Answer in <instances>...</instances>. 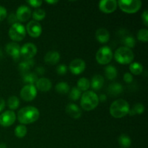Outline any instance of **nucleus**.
<instances>
[{"mask_svg":"<svg viewBox=\"0 0 148 148\" xmlns=\"http://www.w3.org/2000/svg\"><path fill=\"white\" fill-rule=\"evenodd\" d=\"M17 119L21 124H30L37 121L40 116L38 109L34 106H28L22 108L17 113Z\"/></svg>","mask_w":148,"mask_h":148,"instance_id":"f257e3e1","label":"nucleus"},{"mask_svg":"<svg viewBox=\"0 0 148 148\" xmlns=\"http://www.w3.org/2000/svg\"><path fill=\"white\" fill-rule=\"evenodd\" d=\"M130 106L129 103L124 99H117L110 106V114L114 118L121 119L129 114Z\"/></svg>","mask_w":148,"mask_h":148,"instance_id":"f03ea898","label":"nucleus"},{"mask_svg":"<svg viewBox=\"0 0 148 148\" xmlns=\"http://www.w3.org/2000/svg\"><path fill=\"white\" fill-rule=\"evenodd\" d=\"M99 103L98 95L95 92L88 90L84 92L80 97V106L85 111H90L95 109Z\"/></svg>","mask_w":148,"mask_h":148,"instance_id":"7ed1b4c3","label":"nucleus"},{"mask_svg":"<svg viewBox=\"0 0 148 148\" xmlns=\"http://www.w3.org/2000/svg\"><path fill=\"white\" fill-rule=\"evenodd\" d=\"M134 53L132 49L125 46L118 48L114 52V59L121 64H130L134 60Z\"/></svg>","mask_w":148,"mask_h":148,"instance_id":"20e7f679","label":"nucleus"},{"mask_svg":"<svg viewBox=\"0 0 148 148\" xmlns=\"http://www.w3.org/2000/svg\"><path fill=\"white\" fill-rule=\"evenodd\" d=\"M121 11L127 14H134L137 12L142 7L140 0H120L117 1Z\"/></svg>","mask_w":148,"mask_h":148,"instance_id":"39448f33","label":"nucleus"},{"mask_svg":"<svg viewBox=\"0 0 148 148\" xmlns=\"http://www.w3.org/2000/svg\"><path fill=\"white\" fill-rule=\"evenodd\" d=\"M10 38L14 42H19L23 40L25 38L26 30L25 26L20 23H14L12 25L8 32Z\"/></svg>","mask_w":148,"mask_h":148,"instance_id":"423d86ee","label":"nucleus"},{"mask_svg":"<svg viewBox=\"0 0 148 148\" xmlns=\"http://www.w3.org/2000/svg\"><path fill=\"white\" fill-rule=\"evenodd\" d=\"M112 50L108 46H103L100 48L95 54V59L99 64L106 65L109 64L113 59Z\"/></svg>","mask_w":148,"mask_h":148,"instance_id":"0eeeda50","label":"nucleus"},{"mask_svg":"<svg viewBox=\"0 0 148 148\" xmlns=\"http://www.w3.org/2000/svg\"><path fill=\"white\" fill-rule=\"evenodd\" d=\"M20 97L25 101L30 102L37 95V89L34 85H26L20 90Z\"/></svg>","mask_w":148,"mask_h":148,"instance_id":"6e6552de","label":"nucleus"},{"mask_svg":"<svg viewBox=\"0 0 148 148\" xmlns=\"http://www.w3.org/2000/svg\"><path fill=\"white\" fill-rule=\"evenodd\" d=\"M37 53V47L34 43H25L20 47V56L25 59H33Z\"/></svg>","mask_w":148,"mask_h":148,"instance_id":"1a4fd4ad","label":"nucleus"},{"mask_svg":"<svg viewBox=\"0 0 148 148\" xmlns=\"http://www.w3.org/2000/svg\"><path fill=\"white\" fill-rule=\"evenodd\" d=\"M15 120V113L11 110H7L0 115V125L4 127H8L12 125Z\"/></svg>","mask_w":148,"mask_h":148,"instance_id":"9d476101","label":"nucleus"},{"mask_svg":"<svg viewBox=\"0 0 148 148\" xmlns=\"http://www.w3.org/2000/svg\"><path fill=\"white\" fill-rule=\"evenodd\" d=\"M25 30L27 34L32 38L39 37L42 33L41 25L40 23H38V22L34 21V20H32L27 23Z\"/></svg>","mask_w":148,"mask_h":148,"instance_id":"9b49d317","label":"nucleus"},{"mask_svg":"<svg viewBox=\"0 0 148 148\" xmlns=\"http://www.w3.org/2000/svg\"><path fill=\"white\" fill-rule=\"evenodd\" d=\"M86 68V64L85 61L81 59H75L70 62L69 69L73 75H80L85 71Z\"/></svg>","mask_w":148,"mask_h":148,"instance_id":"f8f14e48","label":"nucleus"},{"mask_svg":"<svg viewBox=\"0 0 148 148\" xmlns=\"http://www.w3.org/2000/svg\"><path fill=\"white\" fill-rule=\"evenodd\" d=\"M117 6H118V4L116 0H102L100 1L98 4L99 10L106 14L114 12L116 10Z\"/></svg>","mask_w":148,"mask_h":148,"instance_id":"ddd939ff","label":"nucleus"},{"mask_svg":"<svg viewBox=\"0 0 148 148\" xmlns=\"http://www.w3.org/2000/svg\"><path fill=\"white\" fill-rule=\"evenodd\" d=\"M15 14L19 22L24 23L30 19V16L32 15V12L27 6L21 5L17 8Z\"/></svg>","mask_w":148,"mask_h":148,"instance_id":"4468645a","label":"nucleus"},{"mask_svg":"<svg viewBox=\"0 0 148 148\" xmlns=\"http://www.w3.org/2000/svg\"><path fill=\"white\" fill-rule=\"evenodd\" d=\"M5 51L8 55L12 57L14 61H17L20 57V46L15 42L7 43L5 47Z\"/></svg>","mask_w":148,"mask_h":148,"instance_id":"2eb2a0df","label":"nucleus"},{"mask_svg":"<svg viewBox=\"0 0 148 148\" xmlns=\"http://www.w3.org/2000/svg\"><path fill=\"white\" fill-rule=\"evenodd\" d=\"M52 83L48 78L41 77L37 79L36 82V88L41 92H48L51 89Z\"/></svg>","mask_w":148,"mask_h":148,"instance_id":"dca6fc26","label":"nucleus"},{"mask_svg":"<svg viewBox=\"0 0 148 148\" xmlns=\"http://www.w3.org/2000/svg\"><path fill=\"white\" fill-rule=\"evenodd\" d=\"M60 60V53L56 51H50L44 56V62L49 65H55Z\"/></svg>","mask_w":148,"mask_h":148,"instance_id":"f3484780","label":"nucleus"},{"mask_svg":"<svg viewBox=\"0 0 148 148\" xmlns=\"http://www.w3.org/2000/svg\"><path fill=\"white\" fill-rule=\"evenodd\" d=\"M66 113L73 119H79L82 116V111L78 106L74 103H69L66 106Z\"/></svg>","mask_w":148,"mask_h":148,"instance_id":"a211bd4d","label":"nucleus"},{"mask_svg":"<svg viewBox=\"0 0 148 148\" xmlns=\"http://www.w3.org/2000/svg\"><path fill=\"white\" fill-rule=\"evenodd\" d=\"M95 38L101 43H107L110 39L109 32L104 27L98 28L95 32Z\"/></svg>","mask_w":148,"mask_h":148,"instance_id":"6ab92c4d","label":"nucleus"},{"mask_svg":"<svg viewBox=\"0 0 148 148\" xmlns=\"http://www.w3.org/2000/svg\"><path fill=\"white\" fill-rule=\"evenodd\" d=\"M104 85V78L101 75H95L92 77L90 82V86L94 90H99Z\"/></svg>","mask_w":148,"mask_h":148,"instance_id":"aec40b11","label":"nucleus"},{"mask_svg":"<svg viewBox=\"0 0 148 148\" xmlns=\"http://www.w3.org/2000/svg\"><path fill=\"white\" fill-rule=\"evenodd\" d=\"M35 65V61L33 59H25L24 61L20 62L18 65L19 70L23 74L29 72L31 68Z\"/></svg>","mask_w":148,"mask_h":148,"instance_id":"412c9836","label":"nucleus"},{"mask_svg":"<svg viewBox=\"0 0 148 148\" xmlns=\"http://www.w3.org/2000/svg\"><path fill=\"white\" fill-rule=\"evenodd\" d=\"M123 90H124V88H123L122 85L117 82L111 84L108 88V93L111 96H118L119 95L122 93Z\"/></svg>","mask_w":148,"mask_h":148,"instance_id":"4be33fe9","label":"nucleus"},{"mask_svg":"<svg viewBox=\"0 0 148 148\" xmlns=\"http://www.w3.org/2000/svg\"><path fill=\"white\" fill-rule=\"evenodd\" d=\"M38 79V75L35 72H29L27 73L23 74V82L27 84V85H34V84H36Z\"/></svg>","mask_w":148,"mask_h":148,"instance_id":"5701e85b","label":"nucleus"},{"mask_svg":"<svg viewBox=\"0 0 148 148\" xmlns=\"http://www.w3.org/2000/svg\"><path fill=\"white\" fill-rule=\"evenodd\" d=\"M77 88L82 92H86L90 88V82L88 79L85 77H82L78 79L77 82Z\"/></svg>","mask_w":148,"mask_h":148,"instance_id":"b1692460","label":"nucleus"},{"mask_svg":"<svg viewBox=\"0 0 148 148\" xmlns=\"http://www.w3.org/2000/svg\"><path fill=\"white\" fill-rule=\"evenodd\" d=\"M118 75V72L115 66L112 65H108L105 69V75L107 79L113 80L115 79Z\"/></svg>","mask_w":148,"mask_h":148,"instance_id":"393cba45","label":"nucleus"},{"mask_svg":"<svg viewBox=\"0 0 148 148\" xmlns=\"http://www.w3.org/2000/svg\"><path fill=\"white\" fill-rule=\"evenodd\" d=\"M55 90L59 94L65 95V94L69 93V90H70V88H69V85L66 82H60L56 84V87H55Z\"/></svg>","mask_w":148,"mask_h":148,"instance_id":"a878e982","label":"nucleus"},{"mask_svg":"<svg viewBox=\"0 0 148 148\" xmlns=\"http://www.w3.org/2000/svg\"><path fill=\"white\" fill-rule=\"evenodd\" d=\"M130 70L131 74L134 75H140L143 72V66L140 62H132L130 64Z\"/></svg>","mask_w":148,"mask_h":148,"instance_id":"bb28decb","label":"nucleus"},{"mask_svg":"<svg viewBox=\"0 0 148 148\" xmlns=\"http://www.w3.org/2000/svg\"><path fill=\"white\" fill-rule=\"evenodd\" d=\"M118 142L122 148L130 147L132 144L131 138L125 134H122L119 136L118 139Z\"/></svg>","mask_w":148,"mask_h":148,"instance_id":"cd10ccee","label":"nucleus"},{"mask_svg":"<svg viewBox=\"0 0 148 148\" xmlns=\"http://www.w3.org/2000/svg\"><path fill=\"white\" fill-rule=\"evenodd\" d=\"M27 127L23 124L17 126L14 129V135L18 138H23L27 134Z\"/></svg>","mask_w":148,"mask_h":148,"instance_id":"c85d7f7f","label":"nucleus"},{"mask_svg":"<svg viewBox=\"0 0 148 148\" xmlns=\"http://www.w3.org/2000/svg\"><path fill=\"white\" fill-rule=\"evenodd\" d=\"M7 106L10 109H11V111L17 109L20 106V100L17 96H14V95L10 97L7 101Z\"/></svg>","mask_w":148,"mask_h":148,"instance_id":"c756f323","label":"nucleus"},{"mask_svg":"<svg viewBox=\"0 0 148 148\" xmlns=\"http://www.w3.org/2000/svg\"><path fill=\"white\" fill-rule=\"evenodd\" d=\"M145 111V106L142 103H137L132 107V109L130 110L129 114L130 116H134L136 114H142Z\"/></svg>","mask_w":148,"mask_h":148,"instance_id":"7c9ffc66","label":"nucleus"},{"mask_svg":"<svg viewBox=\"0 0 148 148\" xmlns=\"http://www.w3.org/2000/svg\"><path fill=\"white\" fill-rule=\"evenodd\" d=\"M123 44L124 45V46L127 48H129V49H132V48L134 47L136 43L135 38H134L133 36H124V38L122 40Z\"/></svg>","mask_w":148,"mask_h":148,"instance_id":"2f4dec72","label":"nucleus"},{"mask_svg":"<svg viewBox=\"0 0 148 148\" xmlns=\"http://www.w3.org/2000/svg\"><path fill=\"white\" fill-rule=\"evenodd\" d=\"M82 92L77 87H73L69 92V97L72 101H76L80 98Z\"/></svg>","mask_w":148,"mask_h":148,"instance_id":"473e14b6","label":"nucleus"},{"mask_svg":"<svg viewBox=\"0 0 148 148\" xmlns=\"http://www.w3.org/2000/svg\"><path fill=\"white\" fill-rule=\"evenodd\" d=\"M32 15H33V18L34 19V21H40L46 17V12L42 9H36V10H34Z\"/></svg>","mask_w":148,"mask_h":148,"instance_id":"72a5a7b5","label":"nucleus"},{"mask_svg":"<svg viewBox=\"0 0 148 148\" xmlns=\"http://www.w3.org/2000/svg\"><path fill=\"white\" fill-rule=\"evenodd\" d=\"M137 39L143 43H147L148 41V30L147 29H140L137 33Z\"/></svg>","mask_w":148,"mask_h":148,"instance_id":"f704fd0d","label":"nucleus"},{"mask_svg":"<svg viewBox=\"0 0 148 148\" xmlns=\"http://www.w3.org/2000/svg\"><path fill=\"white\" fill-rule=\"evenodd\" d=\"M66 72H67V68H66V65L59 64L56 67V72H57L58 75H64L66 73Z\"/></svg>","mask_w":148,"mask_h":148,"instance_id":"c9c22d12","label":"nucleus"},{"mask_svg":"<svg viewBox=\"0 0 148 148\" xmlns=\"http://www.w3.org/2000/svg\"><path fill=\"white\" fill-rule=\"evenodd\" d=\"M26 2L34 8H38L43 4V1H40V0H30V1H27Z\"/></svg>","mask_w":148,"mask_h":148,"instance_id":"e433bc0d","label":"nucleus"},{"mask_svg":"<svg viewBox=\"0 0 148 148\" xmlns=\"http://www.w3.org/2000/svg\"><path fill=\"white\" fill-rule=\"evenodd\" d=\"M7 20H8V23H10V24H11V25L14 24V23H18V20H17V17H16V14H14V13H11V14L8 16Z\"/></svg>","mask_w":148,"mask_h":148,"instance_id":"4c0bfd02","label":"nucleus"},{"mask_svg":"<svg viewBox=\"0 0 148 148\" xmlns=\"http://www.w3.org/2000/svg\"><path fill=\"white\" fill-rule=\"evenodd\" d=\"M7 12L5 7L0 5V22L4 20L7 17Z\"/></svg>","mask_w":148,"mask_h":148,"instance_id":"58836bf2","label":"nucleus"},{"mask_svg":"<svg viewBox=\"0 0 148 148\" xmlns=\"http://www.w3.org/2000/svg\"><path fill=\"white\" fill-rule=\"evenodd\" d=\"M123 79H124V81L127 83H131L133 81V76L131 73L130 72H127L124 75V77H123Z\"/></svg>","mask_w":148,"mask_h":148,"instance_id":"ea45409f","label":"nucleus"},{"mask_svg":"<svg viewBox=\"0 0 148 148\" xmlns=\"http://www.w3.org/2000/svg\"><path fill=\"white\" fill-rule=\"evenodd\" d=\"M142 20H143L145 25L148 26V11L147 10H145L142 14Z\"/></svg>","mask_w":148,"mask_h":148,"instance_id":"a19ab883","label":"nucleus"},{"mask_svg":"<svg viewBox=\"0 0 148 148\" xmlns=\"http://www.w3.org/2000/svg\"><path fill=\"white\" fill-rule=\"evenodd\" d=\"M46 72V70H45V68H43V66H38L37 68H36V72L35 73L37 75H42Z\"/></svg>","mask_w":148,"mask_h":148,"instance_id":"79ce46f5","label":"nucleus"},{"mask_svg":"<svg viewBox=\"0 0 148 148\" xmlns=\"http://www.w3.org/2000/svg\"><path fill=\"white\" fill-rule=\"evenodd\" d=\"M5 107V101L2 98H0V112L2 111Z\"/></svg>","mask_w":148,"mask_h":148,"instance_id":"37998d69","label":"nucleus"},{"mask_svg":"<svg viewBox=\"0 0 148 148\" xmlns=\"http://www.w3.org/2000/svg\"><path fill=\"white\" fill-rule=\"evenodd\" d=\"M106 95L105 94H101L100 96H98V99H99V101H102V102H104V101H106Z\"/></svg>","mask_w":148,"mask_h":148,"instance_id":"c03bdc74","label":"nucleus"},{"mask_svg":"<svg viewBox=\"0 0 148 148\" xmlns=\"http://www.w3.org/2000/svg\"><path fill=\"white\" fill-rule=\"evenodd\" d=\"M46 3H48V4H56V3L59 2V1H56V0H53V1H46Z\"/></svg>","mask_w":148,"mask_h":148,"instance_id":"a18cd8bd","label":"nucleus"},{"mask_svg":"<svg viewBox=\"0 0 148 148\" xmlns=\"http://www.w3.org/2000/svg\"><path fill=\"white\" fill-rule=\"evenodd\" d=\"M1 56H2V52H1V49H0V58H1Z\"/></svg>","mask_w":148,"mask_h":148,"instance_id":"49530a36","label":"nucleus"},{"mask_svg":"<svg viewBox=\"0 0 148 148\" xmlns=\"http://www.w3.org/2000/svg\"><path fill=\"white\" fill-rule=\"evenodd\" d=\"M0 148H1V144H0Z\"/></svg>","mask_w":148,"mask_h":148,"instance_id":"de8ad7c7","label":"nucleus"}]
</instances>
